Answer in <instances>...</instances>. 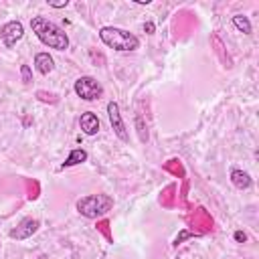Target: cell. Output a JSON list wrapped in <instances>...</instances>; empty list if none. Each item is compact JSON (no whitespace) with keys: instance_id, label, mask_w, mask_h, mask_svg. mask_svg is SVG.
Segmentation results:
<instances>
[{"instance_id":"obj_5","label":"cell","mask_w":259,"mask_h":259,"mask_svg":"<svg viewBox=\"0 0 259 259\" xmlns=\"http://www.w3.org/2000/svg\"><path fill=\"white\" fill-rule=\"evenodd\" d=\"M107 117H109V123L115 132V136L121 140V142H130V136L125 132V123L121 119V113H119V105L115 101H109L107 103Z\"/></svg>"},{"instance_id":"obj_6","label":"cell","mask_w":259,"mask_h":259,"mask_svg":"<svg viewBox=\"0 0 259 259\" xmlns=\"http://www.w3.org/2000/svg\"><path fill=\"white\" fill-rule=\"evenodd\" d=\"M22 34H24V26L18 20H10V22H6V24L0 26V38H2V42L6 47L16 45V40H20Z\"/></svg>"},{"instance_id":"obj_21","label":"cell","mask_w":259,"mask_h":259,"mask_svg":"<svg viewBox=\"0 0 259 259\" xmlns=\"http://www.w3.org/2000/svg\"><path fill=\"white\" fill-rule=\"evenodd\" d=\"M245 239H247V237H245V233H243V231H237V233H235V241H239V243H243Z\"/></svg>"},{"instance_id":"obj_16","label":"cell","mask_w":259,"mask_h":259,"mask_svg":"<svg viewBox=\"0 0 259 259\" xmlns=\"http://www.w3.org/2000/svg\"><path fill=\"white\" fill-rule=\"evenodd\" d=\"M97 229L105 235L107 241H111V233H109V223H107V221H99V223H97Z\"/></svg>"},{"instance_id":"obj_4","label":"cell","mask_w":259,"mask_h":259,"mask_svg":"<svg viewBox=\"0 0 259 259\" xmlns=\"http://www.w3.org/2000/svg\"><path fill=\"white\" fill-rule=\"evenodd\" d=\"M75 93L83 99V101H95L103 95V87L97 79L89 77V75H83L75 81Z\"/></svg>"},{"instance_id":"obj_11","label":"cell","mask_w":259,"mask_h":259,"mask_svg":"<svg viewBox=\"0 0 259 259\" xmlns=\"http://www.w3.org/2000/svg\"><path fill=\"white\" fill-rule=\"evenodd\" d=\"M87 160V152L83 150V148H75V150H71V154H69V158L63 162V166L61 168H69V166H77V164H81V162H85Z\"/></svg>"},{"instance_id":"obj_15","label":"cell","mask_w":259,"mask_h":259,"mask_svg":"<svg viewBox=\"0 0 259 259\" xmlns=\"http://www.w3.org/2000/svg\"><path fill=\"white\" fill-rule=\"evenodd\" d=\"M20 77H22L24 83H30L32 81V73H30V67L28 65H22L20 67Z\"/></svg>"},{"instance_id":"obj_20","label":"cell","mask_w":259,"mask_h":259,"mask_svg":"<svg viewBox=\"0 0 259 259\" xmlns=\"http://www.w3.org/2000/svg\"><path fill=\"white\" fill-rule=\"evenodd\" d=\"M144 30H146L148 34H154V22H146V24H144Z\"/></svg>"},{"instance_id":"obj_7","label":"cell","mask_w":259,"mask_h":259,"mask_svg":"<svg viewBox=\"0 0 259 259\" xmlns=\"http://www.w3.org/2000/svg\"><path fill=\"white\" fill-rule=\"evenodd\" d=\"M38 221L36 219H30V217H26V219H22L12 231H10V239H16V241H22V239H28V237H32L36 231H38Z\"/></svg>"},{"instance_id":"obj_8","label":"cell","mask_w":259,"mask_h":259,"mask_svg":"<svg viewBox=\"0 0 259 259\" xmlns=\"http://www.w3.org/2000/svg\"><path fill=\"white\" fill-rule=\"evenodd\" d=\"M79 125L83 130V134L87 136H95L99 132V117L93 113V111H85L81 117H79Z\"/></svg>"},{"instance_id":"obj_19","label":"cell","mask_w":259,"mask_h":259,"mask_svg":"<svg viewBox=\"0 0 259 259\" xmlns=\"http://www.w3.org/2000/svg\"><path fill=\"white\" fill-rule=\"evenodd\" d=\"M69 2L67 0H61V2H49V6H53V8H65Z\"/></svg>"},{"instance_id":"obj_10","label":"cell","mask_w":259,"mask_h":259,"mask_svg":"<svg viewBox=\"0 0 259 259\" xmlns=\"http://www.w3.org/2000/svg\"><path fill=\"white\" fill-rule=\"evenodd\" d=\"M231 182H233L239 190H245V188L251 186V176H249L245 170H241V168H233V170H231Z\"/></svg>"},{"instance_id":"obj_14","label":"cell","mask_w":259,"mask_h":259,"mask_svg":"<svg viewBox=\"0 0 259 259\" xmlns=\"http://www.w3.org/2000/svg\"><path fill=\"white\" fill-rule=\"evenodd\" d=\"M212 45L217 47V55L221 57V61H223V63H227V67H231V59H227V57H225V51H223V45H221V38H219L217 34H212Z\"/></svg>"},{"instance_id":"obj_9","label":"cell","mask_w":259,"mask_h":259,"mask_svg":"<svg viewBox=\"0 0 259 259\" xmlns=\"http://www.w3.org/2000/svg\"><path fill=\"white\" fill-rule=\"evenodd\" d=\"M34 65H36V71L42 73V75H49L55 69V61H53V57L49 53H36Z\"/></svg>"},{"instance_id":"obj_3","label":"cell","mask_w":259,"mask_h":259,"mask_svg":"<svg viewBox=\"0 0 259 259\" xmlns=\"http://www.w3.org/2000/svg\"><path fill=\"white\" fill-rule=\"evenodd\" d=\"M111 206H113V198L107 194H87L77 200V210L87 219L103 217L105 212H109Z\"/></svg>"},{"instance_id":"obj_17","label":"cell","mask_w":259,"mask_h":259,"mask_svg":"<svg viewBox=\"0 0 259 259\" xmlns=\"http://www.w3.org/2000/svg\"><path fill=\"white\" fill-rule=\"evenodd\" d=\"M36 97H38L40 101H49V103H55V101H57V97H55L53 93H47V91H36Z\"/></svg>"},{"instance_id":"obj_1","label":"cell","mask_w":259,"mask_h":259,"mask_svg":"<svg viewBox=\"0 0 259 259\" xmlns=\"http://www.w3.org/2000/svg\"><path fill=\"white\" fill-rule=\"evenodd\" d=\"M30 28L36 34V38L42 45H47L49 49H57V51L69 49V36H67V32L61 26H57L55 22H51L49 18H45V16H32Z\"/></svg>"},{"instance_id":"obj_13","label":"cell","mask_w":259,"mask_h":259,"mask_svg":"<svg viewBox=\"0 0 259 259\" xmlns=\"http://www.w3.org/2000/svg\"><path fill=\"white\" fill-rule=\"evenodd\" d=\"M164 168L168 170V172H172V174H176V176H184V168H182V164H180V160H168L166 164H164Z\"/></svg>"},{"instance_id":"obj_2","label":"cell","mask_w":259,"mask_h":259,"mask_svg":"<svg viewBox=\"0 0 259 259\" xmlns=\"http://www.w3.org/2000/svg\"><path fill=\"white\" fill-rule=\"evenodd\" d=\"M99 38L103 45H107L109 49H115L119 53H127V51H136L140 47V38L123 28L117 26H103L99 30Z\"/></svg>"},{"instance_id":"obj_12","label":"cell","mask_w":259,"mask_h":259,"mask_svg":"<svg viewBox=\"0 0 259 259\" xmlns=\"http://www.w3.org/2000/svg\"><path fill=\"white\" fill-rule=\"evenodd\" d=\"M233 26H235L237 30H241L243 34H251V22H249V18L243 16V14L233 16Z\"/></svg>"},{"instance_id":"obj_18","label":"cell","mask_w":259,"mask_h":259,"mask_svg":"<svg viewBox=\"0 0 259 259\" xmlns=\"http://www.w3.org/2000/svg\"><path fill=\"white\" fill-rule=\"evenodd\" d=\"M172 190H174V184H170V186H166V190H164V200H162V202H164L166 206H170V204H172V202H170V196H172L170 192H172Z\"/></svg>"}]
</instances>
